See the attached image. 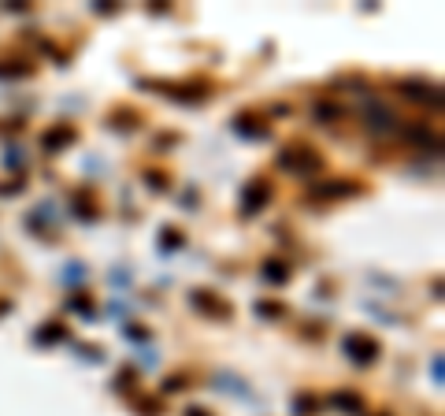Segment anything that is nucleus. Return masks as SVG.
Instances as JSON below:
<instances>
[{
	"mask_svg": "<svg viewBox=\"0 0 445 416\" xmlns=\"http://www.w3.org/2000/svg\"><path fill=\"white\" fill-rule=\"evenodd\" d=\"M323 160L316 156V149H282L278 153V167L289 175H312Z\"/></svg>",
	"mask_w": 445,
	"mask_h": 416,
	"instance_id": "nucleus-2",
	"label": "nucleus"
},
{
	"mask_svg": "<svg viewBox=\"0 0 445 416\" xmlns=\"http://www.w3.org/2000/svg\"><path fill=\"white\" fill-rule=\"evenodd\" d=\"M264 279L267 283H286L289 279V268L282 260H264Z\"/></svg>",
	"mask_w": 445,
	"mask_h": 416,
	"instance_id": "nucleus-12",
	"label": "nucleus"
},
{
	"mask_svg": "<svg viewBox=\"0 0 445 416\" xmlns=\"http://www.w3.org/2000/svg\"><path fill=\"white\" fill-rule=\"evenodd\" d=\"M190 305L197 308V313H204V316H230V308H226L212 290H193L190 294Z\"/></svg>",
	"mask_w": 445,
	"mask_h": 416,
	"instance_id": "nucleus-6",
	"label": "nucleus"
},
{
	"mask_svg": "<svg viewBox=\"0 0 445 416\" xmlns=\"http://www.w3.org/2000/svg\"><path fill=\"white\" fill-rule=\"evenodd\" d=\"M353 194H360V186L353 178H330V183L312 186V197H319V201H338V197H353Z\"/></svg>",
	"mask_w": 445,
	"mask_h": 416,
	"instance_id": "nucleus-3",
	"label": "nucleus"
},
{
	"mask_svg": "<svg viewBox=\"0 0 445 416\" xmlns=\"http://www.w3.org/2000/svg\"><path fill=\"white\" fill-rule=\"evenodd\" d=\"M316 115H319V119H334V115H338V108H330V104H319Z\"/></svg>",
	"mask_w": 445,
	"mask_h": 416,
	"instance_id": "nucleus-17",
	"label": "nucleus"
},
{
	"mask_svg": "<svg viewBox=\"0 0 445 416\" xmlns=\"http://www.w3.org/2000/svg\"><path fill=\"white\" fill-rule=\"evenodd\" d=\"M342 353L353 360V365H375L378 357V342L371 335H360V331H353V335L342 338Z\"/></svg>",
	"mask_w": 445,
	"mask_h": 416,
	"instance_id": "nucleus-1",
	"label": "nucleus"
},
{
	"mask_svg": "<svg viewBox=\"0 0 445 416\" xmlns=\"http://www.w3.org/2000/svg\"><path fill=\"white\" fill-rule=\"evenodd\" d=\"M256 313L264 316V319H275V316H282V313H286V308H282V305H275V301H260V305H256Z\"/></svg>",
	"mask_w": 445,
	"mask_h": 416,
	"instance_id": "nucleus-14",
	"label": "nucleus"
},
{
	"mask_svg": "<svg viewBox=\"0 0 445 416\" xmlns=\"http://www.w3.org/2000/svg\"><path fill=\"white\" fill-rule=\"evenodd\" d=\"M234 131L245 134V138H256V142H264V138L271 134L267 126H260V119H249V115H237V119H234Z\"/></svg>",
	"mask_w": 445,
	"mask_h": 416,
	"instance_id": "nucleus-9",
	"label": "nucleus"
},
{
	"mask_svg": "<svg viewBox=\"0 0 445 416\" xmlns=\"http://www.w3.org/2000/svg\"><path fill=\"white\" fill-rule=\"evenodd\" d=\"M334 405H338V409H345V413H360V409H364L360 394H353V390H338V394H334Z\"/></svg>",
	"mask_w": 445,
	"mask_h": 416,
	"instance_id": "nucleus-11",
	"label": "nucleus"
},
{
	"mask_svg": "<svg viewBox=\"0 0 445 416\" xmlns=\"http://www.w3.org/2000/svg\"><path fill=\"white\" fill-rule=\"evenodd\" d=\"M401 93H405L408 101H416V104H434V108L442 104L438 86H427V82H401Z\"/></svg>",
	"mask_w": 445,
	"mask_h": 416,
	"instance_id": "nucleus-5",
	"label": "nucleus"
},
{
	"mask_svg": "<svg viewBox=\"0 0 445 416\" xmlns=\"http://www.w3.org/2000/svg\"><path fill=\"white\" fill-rule=\"evenodd\" d=\"M30 71H34L30 63H19V67H0V78H8V74H19V78H26Z\"/></svg>",
	"mask_w": 445,
	"mask_h": 416,
	"instance_id": "nucleus-16",
	"label": "nucleus"
},
{
	"mask_svg": "<svg viewBox=\"0 0 445 416\" xmlns=\"http://www.w3.org/2000/svg\"><path fill=\"white\" fill-rule=\"evenodd\" d=\"M267 201H271V183H264V178H256V183H253V186H249L245 194H242V208L249 212V216H256V212L264 208Z\"/></svg>",
	"mask_w": 445,
	"mask_h": 416,
	"instance_id": "nucleus-4",
	"label": "nucleus"
},
{
	"mask_svg": "<svg viewBox=\"0 0 445 416\" xmlns=\"http://www.w3.org/2000/svg\"><path fill=\"white\" fill-rule=\"evenodd\" d=\"M67 142H74V126H56V131H49L41 138V145H45L49 153H56V149H63Z\"/></svg>",
	"mask_w": 445,
	"mask_h": 416,
	"instance_id": "nucleus-8",
	"label": "nucleus"
},
{
	"mask_svg": "<svg viewBox=\"0 0 445 416\" xmlns=\"http://www.w3.org/2000/svg\"><path fill=\"white\" fill-rule=\"evenodd\" d=\"M405 138H408V142H416V145H434V149H438V134H430V126H408V131H405Z\"/></svg>",
	"mask_w": 445,
	"mask_h": 416,
	"instance_id": "nucleus-10",
	"label": "nucleus"
},
{
	"mask_svg": "<svg viewBox=\"0 0 445 416\" xmlns=\"http://www.w3.org/2000/svg\"><path fill=\"white\" fill-rule=\"evenodd\" d=\"M293 413H297V416L316 413V398H297V401H293Z\"/></svg>",
	"mask_w": 445,
	"mask_h": 416,
	"instance_id": "nucleus-15",
	"label": "nucleus"
},
{
	"mask_svg": "<svg viewBox=\"0 0 445 416\" xmlns=\"http://www.w3.org/2000/svg\"><path fill=\"white\" fill-rule=\"evenodd\" d=\"M60 338H63V327L60 324H49V327H41L37 342H60Z\"/></svg>",
	"mask_w": 445,
	"mask_h": 416,
	"instance_id": "nucleus-13",
	"label": "nucleus"
},
{
	"mask_svg": "<svg viewBox=\"0 0 445 416\" xmlns=\"http://www.w3.org/2000/svg\"><path fill=\"white\" fill-rule=\"evenodd\" d=\"M367 115V126H371L375 134H386V131H394V123H397V115L386 108V104H378V101H371V108L364 112Z\"/></svg>",
	"mask_w": 445,
	"mask_h": 416,
	"instance_id": "nucleus-7",
	"label": "nucleus"
},
{
	"mask_svg": "<svg viewBox=\"0 0 445 416\" xmlns=\"http://www.w3.org/2000/svg\"><path fill=\"white\" fill-rule=\"evenodd\" d=\"M4 313H8V305H4V301H0V316H4Z\"/></svg>",
	"mask_w": 445,
	"mask_h": 416,
	"instance_id": "nucleus-19",
	"label": "nucleus"
},
{
	"mask_svg": "<svg viewBox=\"0 0 445 416\" xmlns=\"http://www.w3.org/2000/svg\"><path fill=\"white\" fill-rule=\"evenodd\" d=\"M186 416H212V413H204V409H190Z\"/></svg>",
	"mask_w": 445,
	"mask_h": 416,
	"instance_id": "nucleus-18",
	"label": "nucleus"
}]
</instances>
